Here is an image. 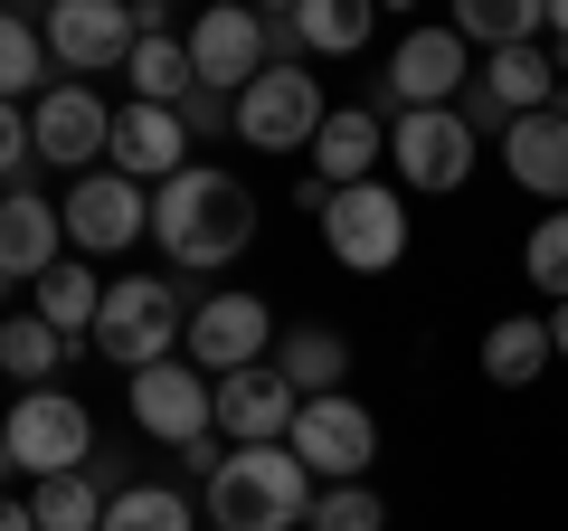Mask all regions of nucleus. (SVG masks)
Segmentation results:
<instances>
[{
    "instance_id": "obj_1",
    "label": "nucleus",
    "mask_w": 568,
    "mask_h": 531,
    "mask_svg": "<svg viewBox=\"0 0 568 531\" xmlns=\"http://www.w3.org/2000/svg\"><path fill=\"white\" fill-rule=\"evenodd\" d=\"M152 238H162V257L181 266V275H219V266H237L246 238H256V190H246L237 171H219V162H190L181 181L152 190Z\"/></svg>"
},
{
    "instance_id": "obj_2",
    "label": "nucleus",
    "mask_w": 568,
    "mask_h": 531,
    "mask_svg": "<svg viewBox=\"0 0 568 531\" xmlns=\"http://www.w3.org/2000/svg\"><path fill=\"white\" fill-rule=\"evenodd\" d=\"M313 474L294 447H227L209 474V531H304L313 522Z\"/></svg>"
},
{
    "instance_id": "obj_3",
    "label": "nucleus",
    "mask_w": 568,
    "mask_h": 531,
    "mask_svg": "<svg viewBox=\"0 0 568 531\" xmlns=\"http://www.w3.org/2000/svg\"><path fill=\"white\" fill-rule=\"evenodd\" d=\"M190 313H200V294H181L171 275H114V285H104V313H95V351H104L114 370L181 361Z\"/></svg>"
},
{
    "instance_id": "obj_4",
    "label": "nucleus",
    "mask_w": 568,
    "mask_h": 531,
    "mask_svg": "<svg viewBox=\"0 0 568 531\" xmlns=\"http://www.w3.org/2000/svg\"><path fill=\"white\" fill-rule=\"evenodd\" d=\"M465 86H474V48L455 39V29H398L369 114H436V104H455Z\"/></svg>"
},
{
    "instance_id": "obj_5",
    "label": "nucleus",
    "mask_w": 568,
    "mask_h": 531,
    "mask_svg": "<svg viewBox=\"0 0 568 531\" xmlns=\"http://www.w3.org/2000/svg\"><path fill=\"white\" fill-rule=\"evenodd\" d=\"M0 437H10V465H20L29 484L95 465V418H85L67 389H20V409L0 418Z\"/></svg>"
},
{
    "instance_id": "obj_6",
    "label": "nucleus",
    "mask_w": 568,
    "mask_h": 531,
    "mask_svg": "<svg viewBox=\"0 0 568 531\" xmlns=\"http://www.w3.org/2000/svg\"><path fill=\"white\" fill-rule=\"evenodd\" d=\"M323 247H332V266H351V275H388V266L407 257V200L388 181L332 190L323 200Z\"/></svg>"
},
{
    "instance_id": "obj_7",
    "label": "nucleus",
    "mask_w": 568,
    "mask_h": 531,
    "mask_svg": "<svg viewBox=\"0 0 568 531\" xmlns=\"http://www.w3.org/2000/svg\"><path fill=\"white\" fill-rule=\"evenodd\" d=\"M284 447L304 455L313 484H369V455H379V418L351 399V389H332V399H304V418H294V437Z\"/></svg>"
},
{
    "instance_id": "obj_8",
    "label": "nucleus",
    "mask_w": 568,
    "mask_h": 531,
    "mask_svg": "<svg viewBox=\"0 0 568 531\" xmlns=\"http://www.w3.org/2000/svg\"><path fill=\"white\" fill-rule=\"evenodd\" d=\"M323 114L332 104H323V86H313V67H265L237 96V143L246 152H313Z\"/></svg>"
},
{
    "instance_id": "obj_9",
    "label": "nucleus",
    "mask_w": 568,
    "mask_h": 531,
    "mask_svg": "<svg viewBox=\"0 0 568 531\" xmlns=\"http://www.w3.org/2000/svg\"><path fill=\"white\" fill-rule=\"evenodd\" d=\"M181 361H190V370H209V380L275 361V304H265V294H200Z\"/></svg>"
},
{
    "instance_id": "obj_10",
    "label": "nucleus",
    "mask_w": 568,
    "mask_h": 531,
    "mask_svg": "<svg viewBox=\"0 0 568 531\" xmlns=\"http://www.w3.org/2000/svg\"><path fill=\"white\" fill-rule=\"evenodd\" d=\"M29 143H39V162H58V171H95V152L114 162V104L95 96V86H77V77H58L39 104H29Z\"/></svg>"
},
{
    "instance_id": "obj_11",
    "label": "nucleus",
    "mask_w": 568,
    "mask_h": 531,
    "mask_svg": "<svg viewBox=\"0 0 568 531\" xmlns=\"http://www.w3.org/2000/svg\"><path fill=\"white\" fill-rule=\"evenodd\" d=\"M133 48H142V29H133V10L123 0H58L48 10V58H58V77H123L133 67Z\"/></svg>"
},
{
    "instance_id": "obj_12",
    "label": "nucleus",
    "mask_w": 568,
    "mask_h": 531,
    "mask_svg": "<svg viewBox=\"0 0 568 531\" xmlns=\"http://www.w3.org/2000/svg\"><path fill=\"white\" fill-rule=\"evenodd\" d=\"M58 219H67V247L77 257H123L133 238H152V190L123 181V171H85L58 200Z\"/></svg>"
},
{
    "instance_id": "obj_13",
    "label": "nucleus",
    "mask_w": 568,
    "mask_h": 531,
    "mask_svg": "<svg viewBox=\"0 0 568 531\" xmlns=\"http://www.w3.org/2000/svg\"><path fill=\"white\" fill-rule=\"evenodd\" d=\"M133 428H142V437H162V447L181 455L190 437L219 428V380H209V370H190V361H152V370H133Z\"/></svg>"
},
{
    "instance_id": "obj_14",
    "label": "nucleus",
    "mask_w": 568,
    "mask_h": 531,
    "mask_svg": "<svg viewBox=\"0 0 568 531\" xmlns=\"http://www.w3.org/2000/svg\"><path fill=\"white\" fill-rule=\"evenodd\" d=\"M388 152H398V181L426 190V200H446V190L474 181V133L455 104H436V114H398L388 123Z\"/></svg>"
},
{
    "instance_id": "obj_15",
    "label": "nucleus",
    "mask_w": 568,
    "mask_h": 531,
    "mask_svg": "<svg viewBox=\"0 0 568 531\" xmlns=\"http://www.w3.org/2000/svg\"><path fill=\"white\" fill-rule=\"evenodd\" d=\"M190 67H200V86H219V96H246V86L275 67V58H265V20L237 10V0L200 10V29H190Z\"/></svg>"
},
{
    "instance_id": "obj_16",
    "label": "nucleus",
    "mask_w": 568,
    "mask_h": 531,
    "mask_svg": "<svg viewBox=\"0 0 568 531\" xmlns=\"http://www.w3.org/2000/svg\"><path fill=\"white\" fill-rule=\"evenodd\" d=\"M294 418H304V399L284 389L275 361L227 370V380H219V437H227V447H284V437H294Z\"/></svg>"
},
{
    "instance_id": "obj_17",
    "label": "nucleus",
    "mask_w": 568,
    "mask_h": 531,
    "mask_svg": "<svg viewBox=\"0 0 568 531\" xmlns=\"http://www.w3.org/2000/svg\"><path fill=\"white\" fill-rule=\"evenodd\" d=\"M104 171H123V181H181L190 171V123L171 114V104H114V162Z\"/></svg>"
},
{
    "instance_id": "obj_18",
    "label": "nucleus",
    "mask_w": 568,
    "mask_h": 531,
    "mask_svg": "<svg viewBox=\"0 0 568 531\" xmlns=\"http://www.w3.org/2000/svg\"><path fill=\"white\" fill-rule=\"evenodd\" d=\"M379 162H388V114L332 104L323 133H313V181L323 190H361V181H379Z\"/></svg>"
},
{
    "instance_id": "obj_19",
    "label": "nucleus",
    "mask_w": 568,
    "mask_h": 531,
    "mask_svg": "<svg viewBox=\"0 0 568 531\" xmlns=\"http://www.w3.org/2000/svg\"><path fill=\"white\" fill-rule=\"evenodd\" d=\"M58 266H67V219L39 190H0V275L10 285H39Z\"/></svg>"
},
{
    "instance_id": "obj_20",
    "label": "nucleus",
    "mask_w": 568,
    "mask_h": 531,
    "mask_svg": "<svg viewBox=\"0 0 568 531\" xmlns=\"http://www.w3.org/2000/svg\"><path fill=\"white\" fill-rule=\"evenodd\" d=\"M503 171L530 190V200L568 209V104H549V114H521L503 133Z\"/></svg>"
},
{
    "instance_id": "obj_21",
    "label": "nucleus",
    "mask_w": 568,
    "mask_h": 531,
    "mask_svg": "<svg viewBox=\"0 0 568 531\" xmlns=\"http://www.w3.org/2000/svg\"><path fill=\"white\" fill-rule=\"evenodd\" d=\"M275 370H284L294 399H332L351 380V342L332 323H294V332H275Z\"/></svg>"
},
{
    "instance_id": "obj_22",
    "label": "nucleus",
    "mask_w": 568,
    "mask_h": 531,
    "mask_svg": "<svg viewBox=\"0 0 568 531\" xmlns=\"http://www.w3.org/2000/svg\"><path fill=\"white\" fill-rule=\"evenodd\" d=\"M455 39L484 48V58H503V48H540L549 39V0H455Z\"/></svg>"
},
{
    "instance_id": "obj_23",
    "label": "nucleus",
    "mask_w": 568,
    "mask_h": 531,
    "mask_svg": "<svg viewBox=\"0 0 568 531\" xmlns=\"http://www.w3.org/2000/svg\"><path fill=\"white\" fill-rule=\"evenodd\" d=\"M474 77L493 86V104H503L511 123H521V114H549V104H568V96H559V58H549V48H503V58H484Z\"/></svg>"
},
{
    "instance_id": "obj_24",
    "label": "nucleus",
    "mask_w": 568,
    "mask_h": 531,
    "mask_svg": "<svg viewBox=\"0 0 568 531\" xmlns=\"http://www.w3.org/2000/svg\"><path fill=\"white\" fill-rule=\"evenodd\" d=\"M39 313L48 332H58V342H95V313H104V285H95V266L85 257H67L58 275H39Z\"/></svg>"
},
{
    "instance_id": "obj_25",
    "label": "nucleus",
    "mask_w": 568,
    "mask_h": 531,
    "mask_svg": "<svg viewBox=\"0 0 568 531\" xmlns=\"http://www.w3.org/2000/svg\"><path fill=\"white\" fill-rule=\"evenodd\" d=\"M549 361H559V351H549V323H540V313H503V323L484 332V380H493V389H530Z\"/></svg>"
},
{
    "instance_id": "obj_26",
    "label": "nucleus",
    "mask_w": 568,
    "mask_h": 531,
    "mask_svg": "<svg viewBox=\"0 0 568 531\" xmlns=\"http://www.w3.org/2000/svg\"><path fill=\"white\" fill-rule=\"evenodd\" d=\"M123 77H133V104H171V114H181L190 104V86H200V67H190V39H142L133 48V67H123Z\"/></svg>"
},
{
    "instance_id": "obj_27",
    "label": "nucleus",
    "mask_w": 568,
    "mask_h": 531,
    "mask_svg": "<svg viewBox=\"0 0 568 531\" xmlns=\"http://www.w3.org/2000/svg\"><path fill=\"white\" fill-rule=\"evenodd\" d=\"M294 39H304L313 58H351V48L379 39V10H369V0H304V10H294Z\"/></svg>"
},
{
    "instance_id": "obj_28",
    "label": "nucleus",
    "mask_w": 568,
    "mask_h": 531,
    "mask_svg": "<svg viewBox=\"0 0 568 531\" xmlns=\"http://www.w3.org/2000/svg\"><path fill=\"white\" fill-rule=\"evenodd\" d=\"M48 29H29V20H10V10H0V104H20V96H48Z\"/></svg>"
},
{
    "instance_id": "obj_29",
    "label": "nucleus",
    "mask_w": 568,
    "mask_h": 531,
    "mask_svg": "<svg viewBox=\"0 0 568 531\" xmlns=\"http://www.w3.org/2000/svg\"><path fill=\"white\" fill-rule=\"evenodd\" d=\"M104 531H200V512L171 484H123L114 503H104Z\"/></svg>"
},
{
    "instance_id": "obj_30",
    "label": "nucleus",
    "mask_w": 568,
    "mask_h": 531,
    "mask_svg": "<svg viewBox=\"0 0 568 531\" xmlns=\"http://www.w3.org/2000/svg\"><path fill=\"white\" fill-rule=\"evenodd\" d=\"M58 361H67V342L39 313H0V370L10 380H58Z\"/></svg>"
},
{
    "instance_id": "obj_31",
    "label": "nucleus",
    "mask_w": 568,
    "mask_h": 531,
    "mask_svg": "<svg viewBox=\"0 0 568 531\" xmlns=\"http://www.w3.org/2000/svg\"><path fill=\"white\" fill-rule=\"evenodd\" d=\"M304 531H388V503H379V484H323Z\"/></svg>"
},
{
    "instance_id": "obj_32",
    "label": "nucleus",
    "mask_w": 568,
    "mask_h": 531,
    "mask_svg": "<svg viewBox=\"0 0 568 531\" xmlns=\"http://www.w3.org/2000/svg\"><path fill=\"white\" fill-rule=\"evenodd\" d=\"M521 275L549 294V304H568V209H549V219L530 228V247H521Z\"/></svg>"
},
{
    "instance_id": "obj_33",
    "label": "nucleus",
    "mask_w": 568,
    "mask_h": 531,
    "mask_svg": "<svg viewBox=\"0 0 568 531\" xmlns=\"http://www.w3.org/2000/svg\"><path fill=\"white\" fill-rule=\"evenodd\" d=\"M455 114H465V133H474V143H484V133H493V143H503V133H511V114H503V104H493V86H484V77H474L465 96H455Z\"/></svg>"
},
{
    "instance_id": "obj_34",
    "label": "nucleus",
    "mask_w": 568,
    "mask_h": 531,
    "mask_svg": "<svg viewBox=\"0 0 568 531\" xmlns=\"http://www.w3.org/2000/svg\"><path fill=\"white\" fill-rule=\"evenodd\" d=\"M20 162H39V143H29L20 104H0V181H10V190H20Z\"/></svg>"
},
{
    "instance_id": "obj_35",
    "label": "nucleus",
    "mask_w": 568,
    "mask_h": 531,
    "mask_svg": "<svg viewBox=\"0 0 568 531\" xmlns=\"http://www.w3.org/2000/svg\"><path fill=\"white\" fill-rule=\"evenodd\" d=\"M549 58L568 67V0H549Z\"/></svg>"
},
{
    "instance_id": "obj_36",
    "label": "nucleus",
    "mask_w": 568,
    "mask_h": 531,
    "mask_svg": "<svg viewBox=\"0 0 568 531\" xmlns=\"http://www.w3.org/2000/svg\"><path fill=\"white\" fill-rule=\"evenodd\" d=\"M0 531H39V512H29V503H10V493H0Z\"/></svg>"
},
{
    "instance_id": "obj_37",
    "label": "nucleus",
    "mask_w": 568,
    "mask_h": 531,
    "mask_svg": "<svg viewBox=\"0 0 568 531\" xmlns=\"http://www.w3.org/2000/svg\"><path fill=\"white\" fill-rule=\"evenodd\" d=\"M549 351L568 361V304H549Z\"/></svg>"
},
{
    "instance_id": "obj_38",
    "label": "nucleus",
    "mask_w": 568,
    "mask_h": 531,
    "mask_svg": "<svg viewBox=\"0 0 568 531\" xmlns=\"http://www.w3.org/2000/svg\"><path fill=\"white\" fill-rule=\"evenodd\" d=\"M10 474H20V465H10V437H0V484H10Z\"/></svg>"
},
{
    "instance_id": "obj_39",
    "label": "nucleus",
    "mask_w": 568,
    "mask_h": 531,
    "mask_svg": "<svg viewBox=\"0 0 568 531\" xmlns=\"http://www.w3.org/2000/svg\"><path fill=\"white\" fill-rule=\"evenodd\" d=\"M0 304H10V275H0Z\"/></svg>"
}]
</instances>
